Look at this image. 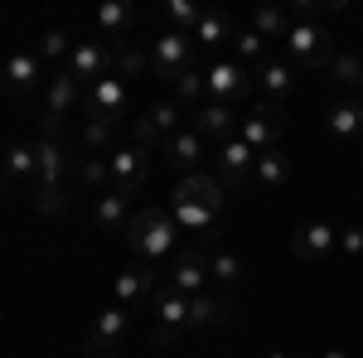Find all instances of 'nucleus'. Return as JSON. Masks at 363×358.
<instances>
[{"label": "nucleus", "instance_id": "obj_1", "mask_svg": "<svg viewBox=\"0 0 363 358\" xmlns=\"http://www.w3.org/2000/svg\"><path fill=\"white\" fill-rule=\"evenodd\" d=\"M34 155H39V179H34V208L44 218H63L68 213V169H73V155L63 145V121L58 116H39V140H34Z\"/></svg>", "mask_w": 363, "mask_h": 358}, {"label": "nucleus", "instance_id": "obj_2", "mask_svg": "<svg viewBox=\"0 0 363 358\" xmlns=\"http://www.w3.org/2000/svg\"><path fill=\"white\" fill-rule=\"evenodd\" d=\"M174 233H179V228H174V218H169V208H136L121 237H126V247H131L136 262L165 272L169 252H174Z\"/></svg>", "mask_w": 363, "mask_h": 358}, {"label": "nucleus", "instance_id": "obj_3", "mask_svg": "<svg viewBox=\"0 0 363 358\" xmlns=\"http://www.w3.org/2000/svg\"><path fill=\"white\" fill-rule=\"evenodd\" d=\"M286 126H291V116H286V107L281 102H272V97H262V102H247V111H242V121H238V140L247 145V150H277L281 136H286Z\"/></svg>", "mask_w": 363, "mask_h": 358}, {"label": "nucleus", "instance_id": "obj_4", "mask_svg": "<svg viewBox=\"0 0 363 358\" xmlns=\"http://www.w3.org/2000/svg\"><path fill=\"white\" fill-rule=\"evenodd\" d=\"M150 315H155V330H150V344L155 349H179L189 339V296L169 291L165 281L150 296Z\"/></svg>", "mask_w": 363, "mask_h": 358}, {"label": "nucleus", "instance_id": "obj_5", "mask_svg": "<svg viewBox=\"0 0 363 358\" xmlns=\"http://www.w3.org/2000/svg\"><path fill=\"white\" fill-rule=\"evenodd\" d=\"M286 54L296 68H310V73H325L330 63H335V39H330V29L325 25H306V20H291L286 29Z\"/></svg>", "mask_w": 363, "mask_h": 358}, {"label": "nucleus", "instance_id": "obj_6", "mask_svg": "<svg viewBox=\"0 0 363 358\" xmlns=\"http://www.w3.org/2000/svg\"><path fill=\"white\" fill-rule=\"evenodd\" d=\"M252 87H257V78H252V68H242L238 58H208L203 63V97L208 102L238 107V102H247Z\"/></svg>", "mask_w": 363, "mask_h": 358}, {"label": "nucleus", "instance_id": "obj_7", "mask_svg": "<svg viewBox=\"0 0 363 358\" xmlns=\"http://www.w3.org/2000/svg\"><path fill=\"white\" fill-rule=\"evenodd\" d=\"M194 34H179V29H165L160 39H150V78H165L174 83L184 68H194Z\"/></svg>", "mask_w": 363, "mask_h": 358}, {"label": "nucleus", "instance_id": "obj_8", "mask_svg": "<svg viewBox=\"0 0 363 358\" xmlns=\"http://www.w3.org/2000/svg\"><path fill=\"white\" fill-rule=\"evenodd\" d=\"M126 107H131V87L121 83V78H102V83L83 87V111L87 121H107V126H116L121 116H126Z\"/></svg>", "mask_w": 363, "mask_h": 358}, {"label": "nucleus", "instance_id": "obj_9", "mask_svg": "<svg viewBox=\"0 0 363 358\" xmlns=\"http://www.w3.org/2000/svg\"><path fill=\"white\" fill-rule=\"evenodd\" d=\"M223 179L218 174H208V169H199V174H184L179 184H174V194H169V203H189V208H199V213H208V218H218L223 213Z\"/></svg>", "mask_w": 363, "mask_h": 358}, {"label": "nucleus", "instance_id": "obj_10", "mask_svg": "<svg viewBox=\"0 0 363 358\" xmlns=\"http://www.w3.org/2000/svg\"><path fill=\"white\" fill-rule=\"evenodd\" d=\"M63 73H73L83 87L112 78V44H102V39H78L73 54H68V63H63Z\"/></svg>", "mask_w": 363, "mask_h": 358}, {"label": "nucleus", "instance_id": "obj_11", "mask_svg": "<svg viewBox=\"0 0 363 358\" xmlns=\"http://www.w3.org/2000/svg\"><path fill=\"white\" fill-rule=\"evenodd\" d=\"M131 330V310L126 305H102L92 315V330L83 334V354H97V349H121V339Z\"/></svg>", "mask_w": 363, "mask_h": 358}, {"label": "nucleus", "instance_id": "obj_12", "mask_svg": "<svg viewBox=\"0 0 363 358\" xmlns=\"http://www.w3.org/2000/svg\"><path fill=\"white\" fill-rule=\"evenodd\" d=\"M238 121H242V111H238V107H223V102H199L194 116H189V131L203 136L208 145H223V140L238 136Z\"/></svg>", "mask_w": 363, "mask_h": 358}, {"label": "nucleus", "instance_id": "obj_13", "mask_svg": "<svg viewBox=\"0 0 363 358\" xmlns=\"http://www.w3.org/2000/svg\"><path fill=\"white\" fill-rule=\"evenodd\" d=\"M150 160H155V150H140V145L112 150V155H107V165H112V189L116 194H140L145 174H150Z\"/></svg>", "mask_w": 363, "mask_h": 358}, {"label": "nucleus", "instance_id": "obj_14", "mask_svg": "<svg viewBox=\"0 0 363 358\" xmlns=\"http://www.w3.org/2000/svg\"><path fill=\"white\" fill-rule=\"evenodd\" d=\"M160 281H165L169 291H179V296H189L194 301L199 291H208V257L203 252H179L174 262H169V272H160Z\"/></svg>", "mask_w": 363, "mask_h": 358}, {"label": "nucleus", "instance_id": "obj_15", "mask_svg": "<svg viewBox=\"0 0 363 358\" xmlns=\"http://www.w3.org/2000/svg\"><path fill=\"white\" fill-rule=\"evenodd\" d=\"M39 78H44V63H39V54H29V49H15V54L0 63V92H10V97L34 92Z\"/></svg>", "mask_w": 363, "mask_h": 358}, {"label": "nucleus", "instance_id": "obj_16", "mask_svg": "<svg viewBox=\"0 0 363 358\" xmlns=\"http://www.w3.org/2000/svg\"><path fill=\"white\" fill-rule=\"evenodd\" d=\"M233 310H238V301H233L228 291H199L194 301H189V334H203V330L228 325Z\"/></svg>", "mask_w": 363, "mask_h": 358}, {"label": "nucleus", "instance_id": "obj_17", "mask_svg": "<svg viewBox=\"0 0 363 358\" xmlns=\"http://www.w3.org/2000/svg\"><path fill=\"white\" fill-rule=\"evenodd\" d=\"M155 286H160V267H145V262H131L126 272L116 276L112 296H116V305L136 310L140 301H150V296H155Z\"/></svg>", "mask_w": 363, "mask_h": 358}, {"label": "nucleus", "instance_id": "obj_18", "mask_svg": "<svg viewBox=\"0 0 363 358\" xmlns=\"http://www.w3.org/2000/svg\"><path fill=\"white\" fill-rule=\"evenodd\" d=\"M335 247H339V228H330V223H301V228L291 233L296 262H325Z\"/></svg>", "mask_w": 363, "mask_h": 358}, {"label": "nucleus", "instance_id": "obj_19", "mask_svg": "<svg viewBox=\"0 0 363 358\" xmlns=\"http://www.w3.org/2000/svg\"><path fill=\"white\" fill-rule=\"evenodd\" d=\"M160 155L169 160V169H179V174H199V165H203V155H208V140L194 136L189 126H179L174 136L160 145Z\"/></svg>", "mask_w": 363, "mask_h": 358}, {"label": "nucleus", "instance_id": "obj_20", "mask_svg": "<svg viewBox=\"0 0 363 358\" xmlns=\"http://www.w3.org/2000/svg\"><path fill=\"white\" fill-rule=\"evenodd\" d=\"M213 160H218V179H223V189L233 194V189H242V184H247L252 165H257V150H247L242 140L233 136V140L218 145V155H213Z\"/></svg>", "mask_w": 363, "mask_h": 358}, {"label": "nucleus", "instance_id": "obj_21", "mask_svg": "<svg viewBox=\"0 0 363 358\" xmlns=\"http://www.w3.org/2000/svg\"><path fill=\"white\" fill-rule=\"evenodd\" d=\"M92 25L102 34V44H126L131 39V25H136V5L131 0H107V5H97V15H92Z\"/></svg>", "mask_w": 363, "mask_h": 358}, {"label": "nucleus", "instance_id": "obj_22", "mask_svg": "<svg viewBox=\"0 0 363 358\" xmlns=\"http://www.w3.org/2000/svg\"><path fill=\"white\" fill-rule=\"evenodd\" d=\"M325 131L335 140H359L363 136V97H339L325 111Z\"/></svg>", "mask_w": 363, "mask_h": 358}, {"label": "nucleus", "instance_id": "obj_23", "mask_svg": "<svg viewBox=\"0 0 363 358\" xmlns=\"http://www.w3.org/2000/svg\"><path fill=\"white\" fill-rule=\"evenodd\" d=\"M203 242H208V252H203V257H208V276H213L218 286H238V281H247V262H242L233 247H223L218 233L203 237Z\"/></svg>", "mask_w": 363, "mask_h": 358}, {"label": "nucleus", "instance_id": "obj_24", "mask_svg": "<svg viewBox=\"0 0 363 358\" xmlns=\"http://www.w3.org/2000/svg\"><path fill=\"white\" fill-rule=\"evenodd\" d=\"M0 174H5L10 184H20V189L34 194V179H39V155H34V145L15 140V145L5 150V160H0Z\"/></svg>", "mask_w": 363, "mask_h": 358}, {"label": "nucleus", "instance_id": "obj_25", "mask_svg": "<svg viewBox=\"0 0 363 358\" xmlns=\"http://www.w3.org/2000/svg\"><path fill=\"white\" fill-rule=\"evenodd\" d=\"M83 102V83L73 78V73H63V68H54V78H49V92H44V111L49 116H68V111Z\"/></svg>", "mask_w": 363, "mask_h": 358}, {"label": "nucleus", "instance_id": "obj_26", "mask_svg": "<svg viewBox=\"0 0 363 358\" xmlns=\"http://www.w3.org/2000/svg\"><path fill=\"white\" fill-rule=\"evenodd\" d=\"M92 218H97V228L102 233H126V223H131V194H97L92 198Z\"/></svg>", "mask_w": 363, "mask_h": 358}, {"label": "nucleus", "instance_id": "obj_27", "mask_svg": "<svg viewBox=\"0 0 363 358\" xmlns=\"http://www.w3.org/2000/svg\"><path fill=\"white\" fill-rule=\"evenodd\" d=\"M252 78H257V87H262L272 102H281V97L296 92V63H286V58H267Z\"/></svg>", "mask_w": 363, "mask_h": 358}, {"label": "nucleus", "instance_id": "obj_28", "mask_svg": "<svg viewBox=\"0 0 363 358\" xmlns=\"http://www.w3.org/2000/svg\"><path fill=\"white\" fill-rule=\"evenodd\" d=\"M238 34V25H233V15L228 10H203L194 25V44H203V49H218V44H228Z\"/></svg>", "mask_w": 363, "mask_h": 358}, {"label": "nucleus", "instance_id": "obj_29", "mask_svg": "<svg viewBox=\"0 0 363 358\" xmlns=\"http://www.w3.org/2000/svg\"><path fill=\"white\" fill-rule=\"evenodd\" d=\"M112 73L126 83V78H150V49H140V44H116L112 49Z\"/></svg>", "mask_w": 363, "mask_h": 358}, {"label": "nucleus", "instance_id": "obj_30", "mask_svg": "<svg viewBox=\"0 0 363 358\" xmlns=\"http://www.w3.org/2000/svg\"><path fill=\"white\" fill-rule=\"evenodd\" d=\"M252 174H257L262 189H281V184L291 179V155H286L281 145H277V150H262L257 165H252Z\"/></svg>", "mask_w": 363, "mask_h": 358}, {"label": "nucleus", "instance_id": "obj_31", "mask_svg": "<svg viewBox=\"0 0 363 358\" xmlns=\"http://www.w3.org/2000/svg\"><path fill=\"white\" fill-rule=\"evenodd\" d=\"M140 121H145V126H150V131H155L160 140H169L174 131H179V121H184V107H179L174 97H165V102H150Z\"/></svg>", "mask_w": 363, "mask_h": 358}, {"label": "nucleus", "instance_id": "obj_32", "mask_svg": "<svg viewBox=\"0 0 363 358\" xmlns=\"http://www.w3.org/2000/svg\"><path fill=\"white\" fill-rule=\"evenodd\" d=\"M252 29L272 44V39H286V29H291V10L286 5H257L252 10Z\"/></svg>", "mask_w": 363, "mask_h": 358}, {"label": "nucleus", "instance_id": "obj_33", "mask_svg": "<svg viewBox=\"0 0 363 358\" xmlns=\"http://www.w3.org/2000/svg\"><path fill=\"white\" fill-rule=\"evenodd\" d=\"M325 78H335L349 97H359L363 92V58L359 54H335V63L325 68Z\"/></svg>", "mask_w": 363, "mask_h": 358}, {"label": "nucleus", "instance_id": "obj_34", "mask_svg": "<svg viewBox=\"0 0 363 358\" xmlns=\"http://www.w3.org/2000/svg\"><path fill=\"white\" fill-rule=\"evenodd\" d=\"M233 54H238L242 68H262V63H267V39H262L257 29H238V34H233Z\"/></svg>", "mask_w": 363, "mask_h": 358}, {"label": "nucleus", "instance_id": "obj_35", "mask_svg": "<svg viewBox=\"0 0 363 358\" xmlns=\"http://www.w3.org/2000/svg\"><path fill=\"white\" fill-rule=\"evenodd\" d=\"M78 179L92 189V198L107 194L112 189V165H107V155H83V160H78Z\"/></svg>", "mask_w": 363, "mask_h": 358}, {"label": "nucleus", "instance_id": "obj_36", "mask_svg": "<svg viewBox=\"0 0 363 358\" xmlns=\"http://www.w3.org/2000/svg\"><path fill=\"white\" fill-rule=\"evenodd\" d=\"M68 54H73L68 29H44L39 34V63H68Z\"/></svg>", "mask_w": 363, "mask_h": 358}, {"label": "nucleus", "instance_id": "obj_37", "mask_svg": "<svg viewBox=\"0 0 363 358\" xmlns=\"http://www.w3.org/2000/svg\"><path fill=\"white\" fill-rule=\"evenodd\" d=\"M199 15H203V5H194V0H165V20H169V29H179V34H194Z\"/></svg>", "mask_w": 363, "mask_h": 358}, {"label": "nucleus", "instance_id": "obj_38", "mask_svg": "<svg viewBox=\"0 0 363 358\" xmlns=\"http://www.w3.org/2000/svg\"><path fill=\"white\" fill-rule=\"evenodd\" d=\"M199 97H203V68H184L179 78H174V102L179 107H199Z\"/></svg>", "mask_w": 363, "mask_h": 358}, {"label": "nucleus", "instance_id": "obj_39", "mask_svg": "<svg viewBox=\"0 0 363 358\" xmlns=\"http://www.w3.org/2000/svg\"><path fill=\"white\" fill-rule=\"evenodd\" d=\"M112 136H116V126H107V121H87L83 126V150L87 155H102V150H112Z\"/></svg>", "mask_w": 363, "mask_h": 358}, {"label": "nucleus", "instance_id": "obj_40", "mask_svg": "<svg viewBox=\"0 0 363 358\" xmlns=\"http://www.w3.org/2000/svg\"><path fill=\"white\" fill-rule=\"evenodd\" d=\"M339 252L354 262V257H363V223H349V228H339Z\"/></svg>", "mask_w": 363, "mask_h": 358}, {"label": "nucleus", "instance_id": "obj_41", "mask_svg": "<svg viewBox=\"0 0 363 358\" xmlns=\"http://www.w3.org/2000/svg\"><path fill=\"white\" fill-rule=\"evenodd\" d=\"M83 358H126L121 349H97V354H83Z\"/></svg>", "mask_w": 363, "mask_h": 358}, {"label": "nucleus", "instance_id": "obj_42", "mask_svg": "<svg viewBox=\"0 0 363 358\" xmlns=\"http://www.w3.org/2000/svg\"><path fill=\"white\" fill-rule=\"evenodd\" d=\"M267 358H291V354H286V349H267Z\"/></svg>", "mask_w": 363, "mask_h": 358}, {"label": "nucleus", "instance_id": "obj_43", "mask_svg": "<svg viewBox=\"0 0 363 358\" xmlns=\"http://www.w3.org/2000/svg\"><path fill=\"white\" fill-rule=\"evenodd\" d=\"M325 358H349V354H344V349H330V354H325Z\"/></svg>", "mask_w": 363, "mask_h": 358}, {"label": "nucleus", "instance_id": "obj_44", "mask_svg": "<svg viewBox=\"0 0 363 358\" xmlns=\"http://www.w3.org/2000/svg\"><path fill=\"white\" fill-rule=\"evenodd\" d=\"M0 189H5V174H0Z\"/></svg>", "mask_w": 363, "mask_h": 358}, {"label": "nucleus", "instance_id": "obj_45", "mask_svg": "<svg viewBox=\"0 0 363 358\" xmlns=\"http://www.w3.org/2000/svg\"><path fill=\"white\" fill-rule=\"evenodd\" d=\"M359 97H363V92H359Z\"/></svg>", "mask_w": 363, "mask_h": 358}]
</instances>
